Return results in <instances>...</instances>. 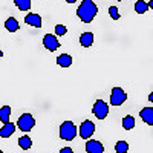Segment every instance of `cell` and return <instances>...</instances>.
Segmentation results:
<instances>
[{
    "label": "cell",
    "mask_w": 153,
    "mask_h": 153,
    "mask_svg": "<svg viewBox=\"0 0 153 153\" xmlns=\"http://www.w3.org/2000/svg\"><path fill=\"white\" fill-rule=\"evenodd\" d=\"M109 16H110L113 20H118V19H120V11H118V8H117V6H110V8H109Z\"/></svg>",
    "instance_id": "44dd1931"
},
{
    "label": "cell",
    "mask_w": 153,
    "mask_h": 153,
    "mask_svg": "<svg viewBox=\"0 0 153 153\" xmlns=\"http://www.w3.org/2000/svg\"><path fill=\"white\" fill-rule=\"evenodd\" d=\"M76 126L72 121H65L60 126V138L66 139V141H72V139L76 136Z\"/></svg>",
    "instance_id": "7a4b0ae2"
},
{
    "label": "cell",
    "mask_w": 153,
    "mask_h": 153,
    "mask_svg": "<svg viewBox=\"0 0 153 153\" xmlns=\"http://www.w3.org/2000/svg\"><path fill=\"white\" fill-rule=\"evenodd\" d=\"M123 127L126 130H132L135 127V118L132 117V115H127V117L123 118Z\"/></svg>",
    "instance_id": "e0dca14e"
},
{
    "label": "cell",
    "mask_w": 153,
    "mask_h": 153,
    "mask_svg": "<svg viewBox=\"0 0 153 153\" xmlns=\"http://www.w3.org/2000/svg\"><path fill=\"white\" fill-rule=\"evenodd\" d=\"M65 2H68V3H75L76 0H65Z\"/></svg>",
    "instance_id": "cb8c5ba5"
},
{
    "label": "cell",
    "mask_w": 153,
    "mask_h": 153,
    "mask_svg": "<svg viewBox=\"0 0 153 153\" xmlns=\"http://www.w3.org/2000/svg\"><path fill=\"white\" fill-rule=\"evenodd\" d=\"M3 57V52H2V49H0V58H2Z\"/></svg>",
    "instance_id": "d4e9b609"
},
{
    "label": "cell",
    "mask_w": 153,
    "mask_h": 153,
    "mask_svg": "<svg viewBox=\"0 0 153 153\" xmlns=\"http://www.w3.org/2000/svg\"><path fill=\"white\" fill-rule=\"evenodd\" d=\"M34 124H35V120H34V117H32L31 113H23L22 117L19 118V121H17V127H19L22 132L32 130Z\"/></svg>",
    "instance_id": "3957f363"
},
{
    "label": "cell",
    "mask_w": 153,
    "mask_h": 153,
    "mask_svg": "<svg viewBox=\"0 0 153 153\" xmlns=\"http://www.w3.org/2000/svg\"><path fill=\"white\" fill-rule=\"evenodd\" d=\"M118 2H123V0H118Z\"/></svg>",
    "instance_id": "4316f807"
},
{
    "label": "cell",
    "mask_w": 153,
    "mask_h": 153,
    "mask_svg": "<svg viewBox=\"0 0 153 153\" xmlns=\"http://www.w3.org/2000/svg\"><path fill=\"white\" fill-rule=\"evenodd\" d=\"M94 40H95V37L92 32H83L80 37V43L83 48H91L94 45Z\"/></svg>",
    "instance_id": "7c38bea8"
},
{
    "label": "cell",
    "mask_w": 153,
    "mask_h": 153,
    "mask_svg": "<svg viewBox=\"0 0 153 153\" xmlns=\"http://www.w3.org/2000/svg\"><path fill=\"white\" fill-rule=\"evenodd\" d=\"M147 9H149V5H147V2H144V0H138V2L135 3V11L138 12V14H144Z\"/></svg>",
    "instance_id": "ac0fdd59"
},
{
    "label": "cell",
    "mask_w": 153,
    "mask_h": 153,
    "mask_svg": "<svg viewBox=\"0 0 153 153\" xmlns=\"http://www.w3.org/2000/svg\"><path fill=\"white\" fill-rule=\"evenodd\" d=\"M25 23L29 25V26H34V28H42V17L38 14L31 12V14H28L25 17Z\"/></svg>",
    "instance_id": "9c48e42d"
},
{
    "label": "cell",
    "mask_w": 153,
    "mask_h": 153,
    "mask_svg": "<svg viewBox=\"0 0 153 153\" xmlns=\"http://www.w3.org/2000/svg\"><path fill=\"white\" fill-rule=\"evenodd\" d=\"M139 117L143 118V121L149 126L153 124V107H144L141 112H139Z\"/></svg>",
    "instance_id": "30bf717a"
},
{
    "label": "cell",
    "mask_w": 153,
    "mask_h": 153,
    "mask_svg": "<svg viewBox=\"0 0 153 153\" xmlns=\"http://www.w3.org/2000/svg\"><path fill=\"white\" fill-rule=\"evenodd\" d=\"M86 152L87 153H103L104 152V146L100 141H95V139H91L86 144Z\"/></svg>",
    "instance_id": "ba28073f"
},
{
    "label": "cell",
    "mask_w": 153,
    "mask_h": 153,
    "mask_svg": "<svg viewBox=\"0 0 153 153\" xmlns=\"http://www.w3.org/2000/svg\"><path fill=\"white\" fill-rule=\"evenodd\" d=\"M0 153H3V150H2V149H0Z\"/></svg>",
    "instance_id": "484cf974"
},
{
    "label": "cell",
    "mask_w": 153,
    "mask_h": 153,
    "mask_svg": "<svg viewBox=\"0 0 153 153\" xmlns=\"http://www.w3.org/2000/svg\"><path fill=\"white\" fill-rule=\"evenodd\" d=\"M80 136L81 138H84V139H89L94 133H95V124L92 123V121H89V120H86V121H83L81 123V126H80Z\"/></svg>",
    "instance_id": "8992f818"
},
{
    "label": "cell",
    "mask_w": 153,
    "mask_h": 153,
    "mask_svg": "<svg viewBox=\"0 0 153 153\" xmlns=\"http://www.w3.org/2000/svg\"><path fill=\"white\" fill-rule=\"evenodd\" d=\"M66 32H68L66 26H63V25H57V26H55V34H57L58 37H61V35H66Z\"/></svg>",
    "instance_id": "7402d4cb"
},
{
    "label": "cell",
    "mask_w": 153,
    "mask_h": 153,
    "mask_svg": "<svg viewBox=\"0 0 153 153\" xmlns=\"http://www.w3.org/2000/svg\"><path fill=\"white\" fill-rule=\"evenodd\" d=\"M115 150H117V153H127V150H129V144H127L126 141H118L117 146H115Z\"/></svg>",
    "instance_id": "ffe728a7"
},
{
    "label": "cell",
    "mask_w": 153,
    "mask_h": 153,
    "mask_svg": "<svg viewBox=\"0 0 153 153\" xmlns=\"http://www.w3.org/2000/svg\"><path fill=\"white\" fill-rule=\"evenodd\" d=\"M14 3L20 11H28L31 8V0H14Z\"/></svg>",
    "instance_id": "d6986e66"
},
{
    "label": "cell",
    "mask_w": 153,
    "mask_h": 153,
    "mask_svg": "<svg viewBox=\"0 0 153 153\" xmlns=\"http://www.w3.org/2000/svg\"><path fill=\"white\" fill-rule=\"evenodd\" d=\"M14 132H16V124H12L9 121V123L3 124V127L0 129V138H9Z\"/></svg>",
    "instance_id": "8fae6325"
},
{
    "label": "cell",
    "mask_w": 153,
    "mask_h": 153,
    "mask_svg": "<svg viewBox=\"0 0 153 153\" xmlns=\"http://www.w3.org/2000/svg\"><path fill=\"white\" fill-rule=\"evenodd\" d=\"M92 112H94V115H95L98 120H104L107 117V113H109V106H107L106 101L98 100V101H95Z\"/></svg>",
    "instance_id": "277c9868"
},
{
    "label": "cell",
    "mask_w": 153,
    "mask_h": 153,
    "mask_svg": "<svg viewBox=\"0 0 153 153\" xmlns=\"http://www.w3.org/2000/svg\"><path fill=\"white\" fill-rule=\"evenodd\" d=\"M57 65L61 66V68H69V66L72 65V57H71L69 54H61V55H58Z\"/></svg>",
    "instance_id": "4fadbf2b"
},
{
    "label": "cell",
    "mask_w": 153,
    "mask_h": 153,
    "mask_svg": "<svg viewBox=\"0 0 153 153\" xmlns=\"http://www.w3.org/2000/svg\"><path fill=\"white\" fill-rule=\"evenodd\" d=\"M5 28H6L9 32H16L20 26H19V22H17L14 17H9V19L5 22Z\"/></svg>",
    "instance_id": "9a60e30c"
},
{
    "label": "cell",
    "mask_w": 153,
    "mask_h": 153,
    "mask_svg": "<svg viewBox=\"0 0 153 153\" xmlns=\"http://www.w3.org/2000/svg\"><path fill=\"white\" fill-rule=\"evenodd\" d=\"M19 146H20L23 150H28V149H31V147H32V139H31V136L25 135V136L19 138Z\"/></svg>",
    "instance_id": "2e32d148"
},
{
    "label": "cell",
    "mask_w": 153,
    "mask_h": 153,
    "mask_svg": "<svg viewBox=\"0 0 153 153\" xmlns=\"http://www.w3.org/2000/svg\"><path fill=\"white\" fill-rule=\"evenodd\" d=\"M9 117H11V107L9 106L0 107V121L6 124V123H9Z\"/></svg>",
    "instance_id": "5bb4252c"
},
{
    "label": "cell",
    "mask_w": 153,
    "mask_h": 153,
    "mask_svg": "<svg viewBox=\"0 0 153 153\" xmlns=\"http://www.w3.org/2000/svg\"><path fill=\"white\" fill-rule=\"evenodd\" d=\"M97 12H98V6L95 5L94 0H83L78 9H76V16L80 17L83 23H91L95 19Z\"/></svg>",
    "instance_id": "6da1fadb"
},
{
    "label": "cell",
    "mask_w": 153,
    "mask_h": 153,
    "mask_svg": "<svg viewBox=\"0 0 153 153\" xmlns=\"http://www.w3.org/2000/svg\"><path fill=\"white\" fill-rule=\"evenodd\" d=\"M43 45L48 51H51V52H52V51H57L60 48V42H58L57 35H54V34H46L43 37Z\"/></svg>",
    "instance_id": "52a82bcc"
},
{
    "label": "cell",
    "mask_w": 153,
    "mask_h": 153,
    "mask_svg": "<svg viewBox=\"0 0 153 153\" xmlns=\"http://www.w3.org/2000/svg\"><path fill=\"white\" fill-rule=\"evenodd\" d=\"M60 153H74V152H72V149L65 147V149H61V152H60Z\"/></svg>",
    "instance_id": "603a6c76"
},
{
    "label": "cell",
    "mask_w": 153,
    "mask_h": 153,
    "mask_svg": "<svg viewBox=\"0 0 153 153\" xmlns=\"http://www.w3.org/2000/svg\"><path fill=\"white\" fill-rule=\"evenodd\" d=\"M126 100H127V94L123 91L121 87H113V89H112L110 103H112L113 106H121Z\"/></svg>",
    "instance_id": "5b68a950"
}]
</instances>
